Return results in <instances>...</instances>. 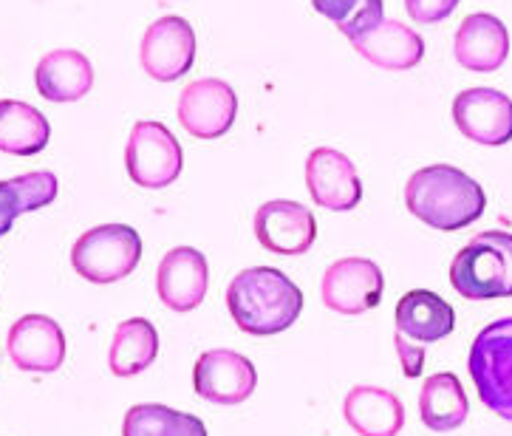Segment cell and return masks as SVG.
<instances>
[{
  "label": "cell",
  "instance_id": "cell-24",
  "mask_svg": "<svg viewBox=\"0 0 512 436\" xmlns=\"http://www.w3.org/2000/svg\"><path fill=\"white\" fill-rule=\"evenodd\" d=\"M57 199V176L49 170H32L0 182V238L12 230L17 216L40 210Z\"/></svg>",
  "mask_w": 512,
  "mask_h": 436
},
{
  "label": "cell",
  "instance_id": "cell-7",
  "mask_svg": "<svg viewBox=\"0 0 512 436\" xmlns=\"http://www.w3.org/2000/svg\"><path fill=\"white\" fill-rule=\"evenodd\" d=\"M142 71L156 83H176L196 63V32L179 15L153 20L139 49Z\"/></svg>",
  "mask_w": 512,
  "mask_h": 436
},
{
  "label": "cell",
  "instance_id": "cell-19",
  "mask_svg": "<svg viewBox=\"0 0 512 436\" xmlns=\"http://www.w3.org/2000/svg\"><path fill=\"white\" fill-rule=\"evenodd\" d=\"M34 85L43 100L77 102L94 88V66L83 51H49L34 68Z\"/></svg>",
  "mask_w": 512,
  "mask_h": 436
},
{
  "label": "cell",
  "instance_id": "cell-10",
  "mask_svg": "<svg viewBox=\"0 0 512 436\" xmlns=\"http://www.w3.org/2000/svg\"><path fill=\"white\" fill-rule=\"evenodd\" d=\"M258 386V371L252 360L232 349H213L196 360L193 388L201 400L213 405L247 403Z\"/></svg>",
  "mask_w": 512,
  "mask_h": 436
},
{
  "label": "cell",
  "instance_id": "cell-26",
  "mask_svg": "<svg viewBox=\"0 0 512 436\" xmlns=\"http://www.w3.org/2000/svg\"><path fill=\"white\" fill-rule=\"evenodd\" d=\"M312 6L317 15L331 20L348 40L363 37L385 20L382 0H312Z\"/></svg>",
  "mask_w": 512,
  "mask_h": 436
},
{
  "label": "cell",
  "instance_id": "cell-20",
  "mask_svg": "<svg viewBox=\"0 0 512 436\" xmlns=\"http://www.w3.org/2000/svg\"><path fill=\"white\" fill-rule=\"evenodd\" d=\"M394 320H397L399 335L411 337L422 346L439 343L447 335H453V329H456L453 306L445 298H439L436 292H430V289L405 292L397 303Z\"/></svg>",
  "mask_w": 512,
  "mask_h": 436
},
{
  "label": "cell",
  "instance_id": "cell-28",
  "mask_svg": "<svg viewBox=\"0 0 512 436\" xmlns=\"http://www.w3.org/2000/svg\"><path fill=\"white\" fill-rule=\"evenodd\" d=\"M394 343H397L402 374H405L408 380H416V377L425 371V346H422V343H416V340H411V337L399 335V332L394 335Z\"/></svg>",
  "mask_w": 512,
  "mask_h": 436
},
{
  "label": "cell",
  "instance_id": "cell-4",
  "mask_svg": "<svg viewBox=\"0 0 512 436\" xmlns=\"http://www.w3.org/2000/svg\"><path fill=\"white\" fill-rule=\"evenodd\" d=\"M479 400L496 417L512 422V318L484 326L467 357Z\"/></svg>",
  "mask_w": 512,
  "mask_h": 436
},
{
  "label": "cell",
  "instance_id": "cell-21",
  "mask_svg": "<svg viewBox=\"0 0 512 436\" xmlns=\"http://www.w3.org/2000/svg\"><path fill=\"white\" fill-rule=\"evenodd\" d=\"M470 414V400L462 380L450 371L433 374L419 391V417L433 434H447L464 425Z\"/></svg>",
  "mask_w": 512,
  "mask_h": 436
},
{
  "label": "cell",
  "instance_id": "cell-5",
  "mask_svg": "<svg viewBox=\"0 0 512 436\" xmlns=\"http://www.w3.org/2000/svg\"><path fill=\"white\" fill-rule=\"evenodd\" d=\"M142 261V238L128 224H100L77 238L71 267L91 284H116Z\"/></svg>",
  "mask_w": 512,
  "mask_h": 436
},
{
  "label": "cell",
  "instance_id": "cell-25",
  "mask_svg": "<svg viewBox=\"0 0 512 436\" xmlns=\"http://www.w3.org/2000/svg\"><path fill=\"white\" fill-rule=\"evenodd\" d=\"M122 436H207V428L193 414L159 403H142L125 414Z\"/></svg>",
  "mask_w": 512,
  "mask_h": 436
},
{
  "label": "cell",
  "instance_id": "cell-6",
  "mask_svg": "<svg viewBox=\"0 0 512 436\" xmlns=\"http://www.w3.org/2000/svg\"><path fill=\"white\" fill-rule=\"evenodd\" d=\"M125 168L139 187L162 190L182 176V145L162 122H136L125 145Z\"/></svg>",
  "mask_w": 512,
  "mask_h": 436
},
{
  "label": "cell",
  "instance_id": "cell-1",
  "mask_svg": "<svg viewBox=\"0 0 512 436\" xmlns=\"http://www.w3.org/2000/svg\"><path fill=\"white\" fill-rule=\"evenodd\" d=\"M227 309L241 332L281 335L303 312L300 286L275 267L241 269L227 286Z\"/></svg>",
  "mask_w": 512,
  "mask_h": 436
},
{
  "label": "cell",
  "instance_id": "cell-18",
  "mask_svg": "<svg viewBox=\"0 0 512 436\" xmlns=\"http://www.w3.org/2000/svg\"><path fill=\"white\" fill-rule=\"evenodd\" d=\"M343 417L360 436H397L405 428V405L388 388L354 386L343 400Z\"/></svg>",
  "mask_w": 512,
  "mask_h": 436
},
{
  "label": "cell",
  "instance_id": "cell-17",
  "mask_svg": "<svg viewBox=\"0 0 512 436\" xmlns=\"http://www.w3.org/2000/svg\"><path fill=\"white\" fill-rule=\"evenodd\" d=\"M351 46L371 66L385 71H408L425 57V40L394 17H385L377 29L351 40Z\"/></svg>",
  "mask_w": 512,
  "mask_h": 436
},
{
  "label": "cell",
  "instance_id": "cell-3",
  "mask_svg": "<svg viewBox=\"0 0 512 436\" xmlns=\"http://www.w3.org/2000/svg\"><path fill=\"white\" fill-rule=\"evenodd\" d=\"M450 286L464 301L512 298V233L484 230L456 252Z\"/></svg>",
  "mask_w": 512,
  "mask_h": 436
},
{
  "label": "cell",
  "instance_id": "cell-2",
  "mask_svg": "<svg viewBox=\"0 0 512 436\" xmlns=\"http://www.w3.org/2000/svg\"><path fill=\"white\" fill-rule=\"evenodd\" d=\"M408 213L442 233H456L484 216V187L453 165L419 168L405 185Z\"/></svg>",
  "mask_w": 512,
  "mask_h": 436
},
{
  "label": "cell",
  "instance_id": "cell-23",
  "mask_svg": "<svg viewBox=\"0 0 512 436\" xmlns=\"http://www.w3.org/2000/svg\"><path fill=\"white\" fill-rule=\"evenodd\" d=\"M159 357V332L145 318L122 320L116 326L108 366L116 377H136Z\"/></svg>",
  "mask_w": 512,
  "mask_h": 436
},
{
  "label": "cell",
  "instance_id": "cell-11",
  "mask_svg": "<svg viewBox=\"0 0 512 436\" xmlns=\"http://www.w3.org/2000/svg\"><path fill=\"white\" fill-rule=\"evenodd\" d=\"M238 97L235 88L218 77L193 80L179 97V122L196 139H218L235 125Z\"/></svg>",
  "mask_w": 512,
  "mask_h": 436
},
{
  "label": "cell",
  "instance_id": "cell-15",
  "mask_svg": "<svg viewBox=\"0 0 512 436\" xmlns=\"http://www.w3.org/2000/svg\"><path fill=\"white\" fill-rule=\"evenodd\" d=\"M210 286V267L204 252L196 247H173L165 252L156 269V292L159 301L173 312H193L201 306Z\"/></svg>",
  "mask_w": 512,
  "mask_h": 436
},
{
  "label": "cell",
  "instance_id": "cell-27",
  "mask_svg": "<svg viewBox=\"0 0 512 436\" xmlns=\"http://www.w3.org/2000/svg\"><path fill=\"white\" fill-rule=\"evenodd\" d=\"M459 3L462 0H405V9H408L411 20L433 26V23H442L453 15L459 9Z\"/></svg>",
  "mask_w": 512,
  "mask_h": 436
},
{
  "label": "cell",
  "instance_id": "cell-9",
  "mask_svg": "<svg viewBox=\"0 0 512 436\" xmlns=\"http://www.w3.org/2000/svg\"><path fill=\"white\" fill-rule=\"evenodd\" d=\"M453 122L464 139L498 148L512 139V100L498 88H467L453 100Z\"/></svg>",
  "mask_w": 512,
  "mask_h": 436
},
{
  "label": "cell",
  "instance_id": "cell-13",
  "mask_svg": "<svg viewBox=\"0 0 512 436\" xmlns=\"http://www.w3.org/2000/svg\"><path fill=\"white\" fill-rule=\"evenodd\" d=\"M9 357L20 371L54 374L66 363V335L49 315H23L6 337Z\"/></svg>",
  "mask_w": 512,
  "mask_h": 436
},
{
  "label": "cell",
  "instance_id": "cell-12",
  "mask_svg": "<svg viewBox=\"0 0 512 436\" xmlns=\"http://www.w3.org/2000/svg\"><path fill=\"white\" fill-rule=\"evenodd\" d=\"M306 187L317 207L348 213L363 202V182L354 162L334 148H314L306 159Z\"/></svg>",
  "mask_w": 512,
  "mask_h": 436
},
{
  "label": "cell",
  "instance_id": "cell-8",
  "mask_svg": "<svg viewBox=\"0 0 512 436\" xmlns=\"http://www.w3.org/2000/svg\"><path fill=\"white\" fill-rule=\"evenodd\" d=\"M385 292L382 269L368 258H340L334 261L320 281V295L326 309L337 315H363L380 306Z\"/></svg>",
  "mask_w": 512,
  "mask_h": 436
},
{
  "label": "cell",
  "instance_id": "cell-16",
  "mask_svg": "<svg viewBox=\"0 0 512 436\" xmlns=\"http://www.w3.org/2000/svg\"><path fill=\"white\" fill-rule=\"evenodd\" d=\"M453 57L467 71L493 74L510 57V32H507V26L490 12L467 15L456 37H453Z\"/></svg>",
  "mask_w": 512,
  "mask_h": 436
},
{
  "label": "cell",
  "instance_id": "cell-14",
  "mask_svg": "<svg viewBox=\"0 0 512 436\" xmlns=\"http://www.w3.org/2000/svg\"><path fill=\"white\" fill-rule=\"evenodd\" d=\"M255 238L275 255H303L312 250L317 238V221L312 210L300 202L272 199L255 213Z\"/></svg>",
  "mask_w": 512,
  "mask_h": 436
},
{
  "label": "cell",
  "instance_id": "cell-22",
  "mask_svg": "<svg viewBox=\"0 0 512 436\" xmlns=\"http://www.w3.org/2000/svg\"><path fill=\"white\" fill-rule=\"evenodd\" d=\"M51 139L49 119L34 105L20 100H0V153L37 156Z\"/></svg>",
  "mask_w": 512,
  "mask_h": 436
}]
</instances>
